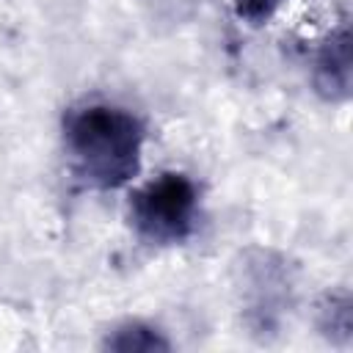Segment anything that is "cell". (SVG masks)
<instances>
[{"label":"cell","instance_id":"1","mask_svg":"<svg viewBox=\"0 0 353 353\" xmlns=\"http://www.w3.org/2000/svg\"><path fill=\"white\" fill-rule=\"evenodd\" d=\"M63 154L72 176L91 190H116L141 171L143 121L113 102L83 99L63 113Z\"/></svg>","mask_w":353,"mask_h":353},{"label":"cell","instance_id":"2","mask_svg":"<svg viewBox=\"0 0 353 353\" xmlns=\"http://www.w3.org/2000/svg\"><path fill=\"white\" fill-rule=\"evenodd\" d=\"M199 185L182 171H160L130 193L127 221L152 245L185 243L199 226Z\"/></svg>","mask_w":353,"mask_h":353},{"label":"cell","instance_id":"3","mask_svg":"<svg viewBox=\"0 0 353 353\" xmlns=\"http://www.w3.org/2000/svg\"><path fill=\"white\" fill-rule=\"evenodd\" d=\"M350 25L339 22L317 47L312 63L314 91L325 102H345L350 97Z\"/></svg>","mask_w":353,"mask_h":353},{"label":"cell","instance_id":"4","mask_svg":"<svg viewBox=\"0 0 353 353\" xmlns=\"http://www.w3.org/2000/svg\"><path fill=\"white\" fill-rule=\"evenodd\" d=\"M105 350H119V353H132V350H168L171 342L154 328V325H146L141 320H127L121 325H116L105 342H102Z\"/></svg>","mask_w":353,"mask_h":353},{"label":"cell","instance_id":"5","mask_svg":"<svg viewBox=\"0 0 353 353\" xmlns=\"http://www.w3.org/2000/svg\"><path fill=\"white\" fill-rule=\"evenodd\" d=\"M350 298L342 295H328L325 303L320 306V331L328 339H350Z\"/></svg>","mask_w":353,"mask_h":353},{"label":"cell","instance_id":"6","mask_svg":"<svg viewBox=\"0 0 353 353\" xmlns=\"http://www.w3.org/2000/svg\"><path fill=\"white\" fill-rule=\"evenodd\" d=\"M226 3L237 19L248 22V25H262L281 8L284 0H226Z\"/></svg>","mask_w":353,"mask_h":353}]
</instances>
